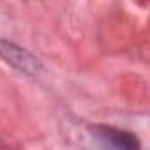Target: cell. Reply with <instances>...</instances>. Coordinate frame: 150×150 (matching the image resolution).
I'll list each match as a JSON object with an SVG mask.
<instances>
[{"label":"cell","instance_id":"obj_1","mask_svg":"<svg viewBox=\"0 0 150 150\" xmlns=\"http://www.w3.org/2000/svg\"><path fill=\"white\" fill-rule=\"evenodd\" d=\"M96 136L106 150H141L139 139L134 134L111 125H97Z\"/></svg>","mask_w":150,"mask_h":150},{"label":"cell","instance_id":"obj_2","mask_svg":"<svg viewBox=\"0 0 150 150\" xmlns=\"http://www.w3.org/2000/svg\"><path fill=\"white\" fill-rule=\"evenodd\" d=\"M0 57L7 64H11L13 67L20 69L21 72L37 74L41 71V62L32 53H28L27 50H23V48H20L13 42L0 41Z\"/></svg>","mask_w":150,"mask_h":150}]
</instances>
